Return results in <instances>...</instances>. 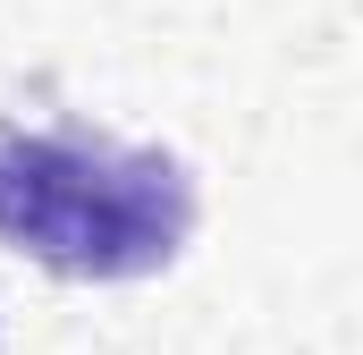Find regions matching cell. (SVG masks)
I'll return each mask as SVG.
<instances>
[{
  "label": "cell",
  "instance_id": "cell-1",
  "mask_svg": "<svg viewBox=\"0 0 363 355\" xmlns=\"http://www.w3.org/2000/svg\"><path fill=\"white\" fill-rule=\"evenodd\" d=\"M194 237V178L161 144L0 119V246L60 279H152Z\"/></svg>",
  "mask_w": 363,
  "mask_h": 355
}]
</instances>
